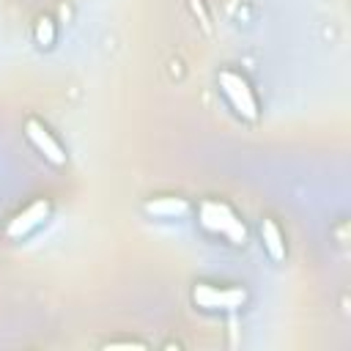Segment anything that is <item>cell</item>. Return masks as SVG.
Returning <instances> with one entry per match:
<instances>
[{"mask_svg": "<svg viewBox=\"0 0 351 351\" xmlns=\"http://www.w3.org/2000/svg\"><path fill=\"white\" fill-rule=\"evenodd\" d=\"M36 41H38V47H52V41H55V22L49 16H41L36 22Z\"/></svg>", "mask_w": 351, "mask_h": 351, "instance_id": "8", "label": "cell"}, {"mask_svg": "<svg viewBox=\"0 0 351 351\" xmlns=\"http://www.w3.org/2000/svg\"><path fill=\"white\" fill-rule=\"evenodd\" d=\"M197 222L208 233L222 236L233 247H244V241H247V228H244L241 217L225 200H203L197 206Z\"/></svg>", "mask_w": 351, "mask_h": 351, "instance_id": "1", "label": "cell"}, {"mask_svg": "<svg viewBox=\"0 0 351 351\" xmlns=\"http://www.w3.org/2000/svg\"><path fill=\"white\" fill-rule=\"evenodd\" d=\"M217 85H219V93L225 96V101L230 104V110L244 118V121H258L261 110H258V99H255V90L250 85V80L233 69H222L217 74Z\"/></svg>", "mask_w": 351, "mask_h": 351, "instance_id": "2", "label": "cell"}, {"mask_svg": "<svg viewBox=\"0 0 351 351\" xmlns=\"http://www.w3.org/2000/svg\"><path fill=\"white\" fill-rule=\"evenodd\" d=\"M261 244H263V250L271 261H277V263L285 261V236H282V230L274 219L261 222Z\"/></svg>", "mask_w": 351, "mask_h": 351, "instance_id": "7", "label": "cell"}, {"mask_svg": "<svg viewBox=\"0 0 351 351\" xmlns=\"http://www.w3.org/2000/svg\"><path fill=\"white\" fill-rule=\"evenodd\" d=\"M145 214L148 217H156V219H176V217H184L189 211V203L178 195H165V197H154V200H145Z\"/></svg>", "mask_w": 351, "mask_h": 351, "instance_id": "6", "label": "cell"}, {"mask_svg": "<svg viewBox=\"0 0 351 351\" xmlns=\"http://www.w3.org/2000/svg\"><path fill=\"white\" fill-rule=\"evenodd\" d=\"M25 134H27V140L33 143V148L49 162V165H55V167H63L66 162H69V154H66V148L58 143V137L41 123V121H36V118H27L25 121Z\"/></svg>", "mask_w": 351, "mask_h": 351, "instance_id": "4", "label": "cell"}, {"mask_svg": "<svg viewBox=\"0 0 351 351\" xmlns=\"http://www.w3.org/2000/svg\"><path fill=\"white\" fill-rule=\"evenodd\" d=\"M49 211H52V206H49V200H36V203H30L25 211H19L11 222H8V228H5V236L8 239H22V236H27L30 230H36L47 217H49Z\"/></svg>", "mask_w": 351, "mask_h": 351, "instance_id": "5", "label": "cell"}, {"mask_svg": "<svg viewBox=\"0 0 351 351\" xmlns=\"http://www.w3.org/2000/svg\"><path fill=\"white\" fill-rule=\"evenodd\" d=\"M247 291L239 288V285H211V282H195L192 288V302L195 307L200 310H208V313H230V310H239L247 304Z\"/></svg>", "mask_w": 351, "mask_h": 351, "instance_id": "3", "label": "cell"}]
</instances>
